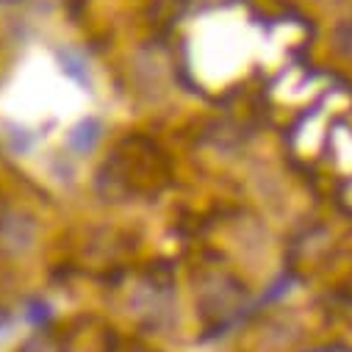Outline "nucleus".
Masks as SVG:
<instances>
[{
  "label": "nucleus",
  "instance_id": "nucleus-1",
  "mask_svg": "<svg viewBox=\"0 0 352 352\" xmlns=\"http://www.w3.org/2000/svg\"><path fill=\"white\" fill-rule=\"evenodd\" d=\"M98 139H100V125H98V120H83V122L72 131L69 144H72L78 153H89Z\"/></svg>",
  "mask_w": 352,
  "mask_h": 352
}]
</instances>
